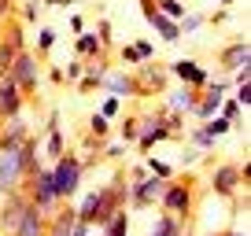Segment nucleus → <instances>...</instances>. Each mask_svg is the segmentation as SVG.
Instances as JSON below:
<instances>
[{
    "label": "nucleus",
    "instance_id": "nucleus-39",
    "mask_svg": "<svg viewBox=\"0 0 251 236\" xmlns=\"http://www.w3.org/2000/svg\"><path fill=\"white\" fill-rule=\"evenodd\" d=\"M96 41L103 45V52L111 48V23H107V19H100V23H96Z\"/></svg>",
    "mask_w": 251,
    "mask_h": 236
},
{
    "label": "nucleus",
    "instance_id": "nucleus-28",
    "mask_svg": "<svg viewBox=\"0 0 251 236\" xmlns=\"http://www.w3.org/2000/svg\"><path fill=\"white\" fill-rule=\"evenodd\" d=\"M188 141H192V148H196V151H211L218 137H211V133H207V126H196L192 133H188Z\"/></svg>",
    "mask_w": 251,
    "mask_h": 236
},
{
    "label": "nucleus",
    "instance_id": "nucleus-46",
    "mask_svg": "<svg viewBox=\"0 0 251 236\" xmlns=\"http://www.w3.org/2000/svg\"><path fill=\"white\" fill-rule=\"evenodd\" d=\"M67 26H71V33H81V30H85V19H81V15H71V19H67Z\"/></svg>",
    "mask_w": 251,
    "mask_h": 236
},
{
    "label": "nucleus",
    "instance_id": "nucleus-44",
    "mask_svg": "<svg viewBox=\"0 0 251 236\" xmlns=\"http://www.w3.org/2000/svg\"><path fill=\"white\" fill-rule=\"evenodd\" d=\"M200 155H203V151H196V148H188L185 155H181V166H192V163H200Z\"/></svg>",
    "mask_w": 251,
    "mask_h": 236
},
{
    "label": "nucleus",
    "instance_id": "nucleus-36",
    "mask_svg": "<svg viewBox=\"0 0 251 236\" xmlns=\"http://www.w3.org/2000/svg\"><path fill=\"white\" fill-rule=\"evenodd\" d=\"M52 45H55V30L52 26H41L37 30V52H52Z\"/></svg>",
    "mask_w": 251,
    "mask_h": 236
},
{
    "label": "nucleus",
    "instance_id": "nucleus-16",
    "mask_svg": "<svg viewBox=\"0 0 251 236\" xmlns=\"http://www.w3.org/2000/svg\"><path fill=\"white\" fill-rule=\"evenodd\" d=\"M103 93L107 96H118V100H129V96H137V81H133V74H126V71H107V78H103Z\"/></svg>",
    "mask_w": 251,
    "mask_h": 236
},
{
    "label": "nucleus",
    "instance_id": "nucleus-9",
    "mask_svg": "<svg viewBox=\"0 0 251 236\" xmlns=\"http://www.w3.org/2000/svg\"><path fill=\"white\" fill-rule=\"evenodd\" d=\"M26 203H30L26 189H11V192L0 196V233H11V229H15V221L23 218Z\"/></svg>",
    "mask_w": 251,
    "mask_h": 236
},
{
    "label": "nucleus",
    "instance_id": "nucleus-31",
    "mask_svg": "<svg viewBox=\"0 0 251 236\" xmlns=\"http://www.w3.org/2000/svg\"><path fill=\"white\" fill-rule=\"evenodd\" d=\"M89 133L100 137V141H107V133H111V118H103L100 111H93V115H89Z\"/></svg>",
    "mask_w": 251,
    "mask_h": 236
},
{
    "label": "nucleus",
    "instance_id": "nucleus-40",
    "mask_svg": "<svg viewBox=\"0 0 251 236\" xmlns=\"http://www.w3.org/2000/svg\"><path fill=\"white\" fill-rule=\"evenodd\" d=\"M233 89H236V96H233V100L240 103L244 111H248V103H251V81H240V85H233Z\"/></svg>",
    "mask_w": 251,
    "mask_h": 236
},
{
    "label": "nucleus",
    "instance_id": "nucleus-12",
    "mask_svg": "<svg viewBox=\"0 0 251 236\" xmlns=\"http://www.w3.org/2000/svg\"><path fill=\"white\" fill-rule=\"evenodd\" d=\"M166 78H170V74H166L163 67L141 63V67H137V74H133V81H137V96H151V93H163V89H166Z\"/></svg>",
    "mask_w": 251,
    "mask_h": 236
},
{
    "label": "nucleus",
    "instance_id": "nucleus-26",
    "mask_svg": "<svg viewBox=\"0 0 251 236\" xmlns=\"http://www.w3.org/2000/svg\"><path fill=\"white\" fill-rule=\"evenodd\" d=\"M23 52V48L19 45H11L8 37H4V33H0V78H4V74L11 71V63H15V55Z\"/></svg>",
    "mask_w": 251,
    "mask_h": 236
},
{
    "label": "nucleus",
    "instance_id": "nucleus-32",
    "mask_svg": "<svg viewBox=\"0 0 251 236\" xmlns=\"http://www.w3.org/2000/svg\"><path fill=\"white\" fill-rule=\"evenodd\" d=\"M144 170H148V173H155V177H166V181L174 177V166L166 163V159H155V155H148V159H144Z\"/></svg>",
    "mask_w": 251,
    "mask_h": 236
},
{
    "label": "nucleus",
    "instance_id": "nucleus-20",
    "mask_svg": "<svg viewBox=\"0 0 251 236\" xmlns=\"http://www.w3.org/2000/svg\"><path fill=\"white\" fill-rule=\"evenodd\" d=\"M26 137H30V126H26V118H23V115L4 118V129H0V148H19Z\"/></svg>",
    "mask_w": 251,
    "mask_h": 236
},
{
    "label": "nucleus",
    "instance_id": "nucleus-4",
    "mask_svg": "<svg viewBox=\"0 0 251 236\" xmlns=\"http://www.w3.org/2000/svg\"><path fill=\"white\" fill-rule=\"evenodd\" d=\"M163 189H166V177H155V173H144L141 181H133L129 185V207L133 211H148V207H155L159 203V196H163Z\"/></svg>",
    "mask_w": 251,
    "mask_h": 236
},
{
    "label": "nucleus",
    "instance_id": "nucleus-55",
    "mask_svg": "<svg viewBox=\"0 0 251 236\" xmlns=\"http://www.w3.org/2000/svg\"><path fill=\"white\" fill-rule=\"evenodd\" d=\"M8 236H11V233H8Z\"/></svg>",
    "mask_w": 251,
    "mask_h": 236
},
{
    "label": "nucleus",
    "instance_id": "nucleus-49",
    "mask_svg": "<svg viewBox=\"0 0 251 236\" xmlns=\"http://www.w3.org/2000/svg\"><path fill=\"white\" fill-rule=\"evenodd\" d=\"M41 4H48V8H71L74 0H41Z\"/></svg>",
    "mask_w": 251,
    "mask_h": 236
},
{
    "label": "nucleus",
    "instance_id": "nucleus-30",
    "mask_svg": "<svg viewBox=\"0 0 251 236\" xmlns=\"http://www.w3.org/2000/svg\"><path fill=\"white\" fill-rule=\"evenodd\" d=\"M118 133H122V144H133L137 133H141V118H137V115H126L122 126H118Z\"/></svg>",
    "mask_w": 251,
    "mask_h": 236
},
{
    "label": "nucleus",
    "instance_id": "nucleus-29",
    "mask_svg": "<svg viewBox=\"0 0 251 236\" xmlns=\"http://www.w3.org/2000/svg\"><path fill=\"white\" fill-rule=\"evenodd\" d=\"M151 8L163 11V15H166V19H174V23L185 15V4H181V0H151Z\"/></svg>",
    "mask_w": 251,
    "mask_h": 236
},
{
    "label": "nucleus",
    "instance_id": "nucleus-50",
    "mask_svg": "<svg viewBox=\"0 0 251 236\" xmlns=\"http://www.w3.org/2000/svg\"><path fill=\"white\" fill-rule=\"evenodd\" d=\"M222 236H248V229H229V233H222Z\"/></svg>",
    "mask_w": 251,
    "mask_h": 236
},
{
    "label": "nucleus",
    "instance_id": "nucleus-25",
    "mask_svg": "<svg viewBox=\"0 0 251 236\" xmlns=\"http://www.w3.org/2000/svg\"><path fill=\"white\" fill-rule=\"evenodd\" d=\"M41 151H45L48 159H59L63 151H67V137H63V129H59V126L48 129V141H45V148H41Z\"/></svg>",
    "mask_w": 251,
    "mask_h": 236
},
{
    "label": "nucleus",
    "instance_id": "nucleus-15",
    "mask_svg": "<svg viewBox=\"0 0 251 236\" xmlns=\"http://www.w3.org/2000/svg\"><path fill=\"white\" fill-rule=\"evenodd\" d=\"M141 8H144V19H148V26H151V30H155L159 37L166 41V45H177V41H181V30H177V23H174V19H166L163 11H155L151 4H141Z\"/></svg>",
    "mask_w": 251,
    "mask_h": 236
},
{
    "label": "nucleus",
    "instance_id": "nucleus-45",
    "mask_svg": "<svg viewBox=\"0 0 251 236\" xmlns=\"http://www.w3.org/2000/svg\"><path fill=\"white\" fill-rule=\"evenodd\" d=\"M71 236H93V225H89V221H74V233Z\"/></svg>",
    "mask_w": 251,
    "mask_h": 236
},
{
    "label": "nucleus",
    "instance_id": "nucleus-23",
    "mask_svg": "<svg viewBox=\"0 0 251 236\" xmlns=\"http://www.w3.org/2000/svg\"><path fill=\"white\" fill-rule=\"evenodd\" d=\"M100 229H103V236H129V211H126V207H118V211L111 214Z\"/></svg>",
    "mask_w": 251,
    "mask_h": 236
},
{
    "label": "nucleus",
    "instance_id": "nucleus-13",
    "mask_svg": "<svg viewBox=\"0 0 251 236\" xmlns=\"http://www.w3.org/2000/svg\"><path fill=\"white\" fill-rule=\"evenodd\" d=\"M23 107H26L23 89H19L15 81L4 74V78H0V118H15V115H23Z\"/></svg>",
    "mask_w": 251,
    "mask_h": 236
},
{
    "label": "nucleus",
    "instance_id": "nucleus-51",
    "mask_svg": "<svg viewBox=\"0 0 251 236\" xmlns=\"http://www.w3.org/2000/svg\"><path fill=\"white\" fill-rule=\"evenodd\" d=\"M218 4H222V8H229V4H236V0H218Z\"/></svg>",
    "mask_w": 251,
    "mask_h": 236
},
{
    "label": "nucleus",
    "instance_id": "nucleus-34",
    "mask_svg": "<svg viewBox=\"0 0 251 236\" xmlns=\"http://www.w3.org/2000/svg\"><path fill=\"white\" fill-rule=\"evenodd\" d=\"M203 126H207V133H211V137H226V133H229V129H233V126H229V122H226V118H222V115H214V118H207Z\"/></svg>",
    "mask_w": 251,
    "mask_h": 236
},
{
    "label": "nucleus",
    "instance_id": "nucleus-8",
    "mask_svg": "<svg viewBox=\"0 0 251 236\" xmlns=\"http://www.w3.org/2000/svg\"><path fill=\"white\" fill-rule=\"evenodd\" d=\"M26 181V170H23V159H19V148H0V196L11 189H23Z\"/></svg>",
    "mask_w": 251,
    "mask_h": 236
},
{
    "label": "nucleus",
    "instance_id": "nucleus-48",
    "mask_svg": "<svg viewBox=\"0 0 251 236\" xmlns=\"http://www.w3.org/2000/svg\"><path fill=\"white\" fill-rule=\"evenodd\" d=\"M11 8H15V0H0V23L11 15Z\"/></svg>",
    "mask_w": 251,
    "mask_h": 236
},
{
    "label": "nucleus",
    "instance_id": "nucleus-54",
    "mask_svg": "<svg viewBox=\"0 0 251 236\" xmlns=\"http://www.w3.org/2000/svg\"><path fill=\"white\" fill-rule=\"evenodd\" d=\"M211 236H222V233H211Z\"/></svg>",
    "mask_w": 251,
    "mask_h": 236
},
{
    "label": "nucleus",
    "instance_id": "nucleus-21",
    "mask_svg": "<svg viewBox=\"0 0 251 236\" xmlns=\"http://www.w3.org/2000/svg\"><path fill=\"white\" fill-rule=\"evenodd\" d=\"M196 100H200V89H192V85H177V89H170V93H166L170 111H181V115H188V111L196 107Z\"/></svg>",
    "mask_w": 251,
    "mask_h": 236
},
{
    "label": "nucleus",
    "instance_id": "nucleus-22",
    "mask_svg": "<svg viewBox=\"0 0 251 236\" xmlns=\"http://www.w3.org/2000/svg\"><path fill=\"white\" fill-rule=\"evenodd\" d=\"M74 52H78V59H85V63H89V59H100V55H103V45L96 41L93 30H81L78 41H74Z\"/></svg>",
    "mask_w": 251,
    "mask_h": 236
},
{
    "label": "nucleus",
    "instance_id": "nucleus-18",
    "mask_svg": "<svg viewBox=\"0 0 251 236\" xmlns=\"http://www.w3.org/2000/svg\"><path fill=\"white\" fill-rule=\"evenodd\" d=\"M74 221H78V211H74L71 199H67V207H55V211L48 214V236H71Z\"/></svg>",
    "mask_w": 251,
    "mask_h": 236
},
{
    "label": "nucleus",
    "instance_id": "nucleus-38",
    "mask_svg": "<svg viewBox=\"0 0 251 236\" xmlns=\"http://www.w3.org/2000/svg\"><path fill=\"white\" fill-rule=\"evenodd\" d=\"M41 8H45L41 0H26V4H23V23H26V26H30V23H37Z\"/></svg>",
    "mask_w": 251,
    "mask_h": 236
},
{
    "label": "nucleus",
    "instance_id": "nucleus-17",
    "mask_svg": "<svg viewBox=\"0 0 251 236\" xmlns=\"http://www.w3.org/2000/svg\"><path fill=\"white\" fill-rule=\"evenodd\" d=\"M107 71H111V63L107 59H89L85 63V74H81L78 78V93H96V89L103 85V78H107Z\"/></svg>",
    "mask_w": 251,
    "mask_h": 236
},
{
    "label": "nucleus",
    "instance_id": "nucleus-24",
    "mask_svg": "<svg viewBox=\"0 0 251 236\" xmlns=\"http://www.w3.org/2000/svg\"><path fill=\"white\" fill-rule=\"evenodd\" d=\"M203 23H207L203 11H185V15L177 19V30H181V37H188V33H200V30H203Z\"/></svg>",
    "mask_w": 251,
    "mask_h": 236
},
{
    "label": "nucleus",
    "instance_id": "nucleus-52",
    "mask_svg": "<svg viewBox=\"0 0 251 236\" xmlns=\"http://www.w3.org/2000/svg\"><path fill=\"white\" fill-rule=\"evenodd\" d=\"M141 4H151V0H141Z\"/></svg>",
    "mask_w": 251,
    "mask_h": 236
},
{
    "label": "nucleus",
    "instance_id": "nucleus-27",
    "mask_svg": "<svg viewBox=\"0 0 251 236\" xmlns=\"http://www.w3.org/2000/svg\"><path fill=\"white\" fill-rule=\"evenodd\" d=\"M218 115L226 118L229 126H244V115H248V111H244L236 100H229V96H226V100H222V107H218Z\"/></svg>",
    "mask_w": 251,
    "mask_h": 236
},
{
    "label": "nucleus",
    "instance_id": "nucleus-1",
    "mask_svg": "<svg viewBox=\"0 0 251 236\" xmlns=\"http://www.w3.org/2000/svg\"><path fill=\"white\" fill-rule=\"evenodd\" d=\"M81 177H85L81 159L74 155V151H63V155L55 159V166H52V181H55V196H59V203H67V199L78 196Z\"/></svg>",
    "mask_w": 251,
    "mask_h": 236
},
{
    "label": "nucleus",
    "instance_id": "nucleus-2",
    "mask_svg": "<svg viewBox=\"0 0 251 236\" xmlns=\"http://www.w3.org/2000/svg\"><path fill=\"white\" fill-rule=\"evenodd\" d=\"M26 196H30L33 207H41L45 214H52L55 207H59V196H55V181H52V170L48 166H37V170L26 177Z\"/></svg>",
    "mask_w": 251,
    "mask_h": 236
},
{
    "label": "nucleus",
    "instance_id": "nucleus-5",
    "mask_svg": "<svg viewBox=\"0 0 251 236\" xmlns=\"http://www.w3.org/2000/svg\"><path fill=\"white\" fill-rule=\"evenodd\" d=\"M159 207H163V214L188 218V211H192V185L188 181H166L163 196H159Z\"/></svg>",
    "mask_w": 251,
    "mask_h": 236
},
{
    "label": "nucleus",
    "instance_id": "nucleus-35",
    "mask_svg": "<svg viewBox=\"0 0 251 236\" xmlns=\"http://www.w3.org/2000/svg\"><path fill=\"white\" fill-rule=\"evenodd\" d=\"M166 129H170V137H181V129H185V115L181 111H166Z\"/></svg>",
    "mask_w": 251,
    "mask_h": 236
},
{
    "label": "nucleus",
    "instance_id": "nucleus-7",
    "mask_svg": "<svg viewBox=\"0 0 251 236\" xmlns=\"http://www.w3.org/2000/svg\"><path fill=\"white\" fill-rule=\"evenodd\" d=\"M226 89H229L226 81H207V85L200 89V100H196V107L188 111V115H192V118L200 122V126H203L207 118H214V115H218L222 100H226Z\"/></svg>",
    "mask_w": 251,
    "mask_h": 236
},
{
    "label": "nucleus",
    "instance_id": "nucleus-10",
    "mask_svg": "<svg viewBox=\"0 0 251 236\" xmlns=\"http://www.w3.org/2000/svg\"><path fill=\"white\" fill-rule=\"evenodd\" d=\"M240 185H244L240 166H233V163L214 166V173H211V192H214V196L229 199V196H236V192H240Z\"/></svg>",
    "mask_w": 251,
    "mask_h": 236
},
{
    "label": "nucleus",
    "instance_id": "nucleus-47",
    "mask_svg": "<svg viewBox=\"0 0 251 236\" xmlns=\"http://www.w3.org/2000/svg\"><path fill=\"white\" fill-rule=\"evenodd\" d=\"M144 173H148V170H144V163H137V166H133V170H129V185H133V181H141Z\"/></svg>",
    "mask_w": 251,
    "mask_h": 236
},
{
    "label": "nucleus",
    "instance_id": "nucleus-37",
    "mask_svg": "<svg viewBox=\"0 0 251 236\" xmlns=\"http://www.w3.org/2000/svg\"><path fill=\"white\" fill-rule=\"evenodd\" d=\"M118 59H122V67H141V55H137L133 45H122V48H118Z\"/></svg>",
    "mask_w": 251,
    "mask_h": 236
},
{
    "label": "nucleus",
    "instance_id": "nucleus-14",
    "mask_svg": "<svg viewBox=\"0 0 251 236\" xmlns=\"http://www.w3.org/2000/svg\"><path fill=\"white\" fill-rule=\"evenodd\" d=\"M166 74H177L181 85H192V89H203L207 81H211V74H207L196 59H174V63L166 67Z\"/></svg>",
    "mask_w": 251,
    "mask_h": 236
},
{
    "label": "nucleus",
    "instance_id": "nucleus-19",
    "mask_svg": "<svg viewBox=\"0 0 251 236\" xmlns=\"http://www.w3.org/2000/svg\"><path fill=\"white\" fill-rule=\"evenodd\" d=\"M222 67H226L229 74L233 71H240V67H251V45H248V37H240V41H233V45L222 52Z\"/></svg>",
    "mask_w": 251,
    "mask_h": 236
},
{
    "label": "nucleus",
    "instance_id": "nucleus-11",
    "mask_svg": "<svg viewBox=\"0 0 251 236\" xmlns=\"http://www.w3.org/2000/svg\"><path fill=\"white\" fill-rule=\"evenodd\" d=\"M11 236H48V214L41 211V207L26 203V211H23V218L15 221Z\"/></svg>",
    "mask_w": 251,
    "mask_h": 236
},
{
    "label": "nucleus",
    "instance_id": "nucleus-41",
    "mask_svg": "<svg viewBox=\"0 0 251 236\" xmlns=\"http://www.w3.org/2000/svg\"><path fill=\"white\" fill-rule=\"evenodd\" d=\"M81 74H85V59H71V63H67V74H63V78H71L74 85H78V78Z\"/></svg>",
    "mask_w": 251,
    "mask_h": 236
},
{
    "label": "nucleus",
    "instance_id": "nucleus-3",
    "mask_svg": "<svg viewBox=\"0 0 251 236\" xmlns=\"http://www.w3.org/2000/svg\"><path fill=\"white\" fill-rule=\"evenodd\" d=\"M8 78L15 81L19 89H23V96H33V93L41 89V63H37V55L23 48V52L15 55V63H11Z\"/></svg>",
    "mask_w": 251,
    "mask_h": 236
},
{
    "label": "nucleus",
    "instance_id": "nucleus-6",
    "mask_svg": "<svg viewBox=\"0 0 251 236\" xmlns=\"http://www.w3.org/2000/svg\"><path fill=\"white\" fill-rule=\"evenodd\" d=\"M141 118V133H137V151L141 155H151V148H155L159 141H170V129H166V118L163 115H137Z\"/></svg>",
    "mask_w": 251,
    "mask_h": 236
},
{
    "label": "nucleus",
    "instance_id": "nucleus-43",
    "mask_svg": "<svg viewBox=\"0 0 251 236\" xmlns=\"http://www.w3.org/2000/svg\"><path fill=\"white\" fill-rule=\"evenodd\" d=\"M137 55H141V63H148V59H151V55H155V48H151V41H137Z\"/></svg>",
    "mask_w": 251,
    "mask_h": 236
},
{
    "label": "nucleus",
    "instance_id": "nucleus-42",
    "mask_svg": "<svg viewBox=\"0 0 251 236\" xmlns=\"http://www.w3.org/2000/svg\"><path fill=\"white\" fill-rule=\"evenodd\" d=\"M100 155H107V159H122V155H126V144H107V141H103Z\"/></svg>",
    "mask_w": 251,
    "mask_h": 236
},
{
    "label": "nucleus",
    "instance_id": "nucleus-53",
    "mask_svg": "<svg viewBox=\"0 0 251 236\" xmlns=\"http://www.w3.org/2000/svg\"><path fill=\"white\" fill-rule=\"evenodd\" d=\"M0 33H4V23H0Z\"/></svg>",
    "mask_w": 251,
    "mask_h": 236
},
{
    "label": "nucleus",
    "instance_id": "nucleus-33",
    "mask_svg": "<svg viewBox=\"0 0 251 236\" xmlns=\"http://www.w3.org/2000/svg\"><path fill=\"white\" fill-rule=\"evenodd\" d=\"M100 115L103 118H118L122 115V100H118V96H103L100 100Z\"/></svg>",
    "mask_w": 251,
    "mask_h": 236
}]
</instances>
